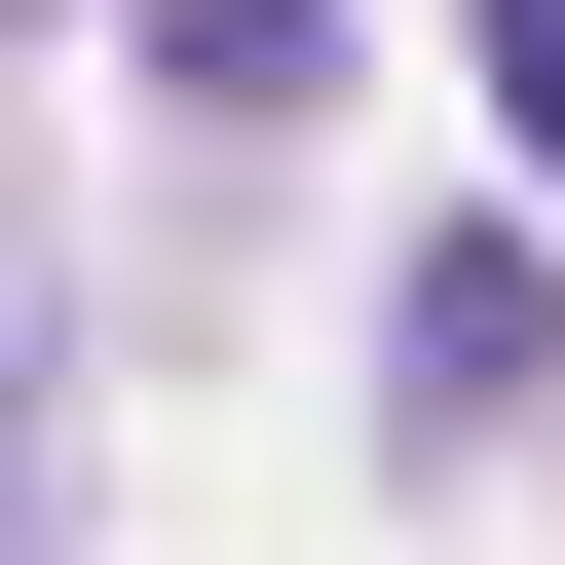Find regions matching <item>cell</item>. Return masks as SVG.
Masks as SVG:
<instances>
[{
    "instance_id": "obj_1",
    "label": "cell",
    "mask_w": 565,
    "mask_h": 565,
    "mask_svg": "<svg viewBox=\"0 0 565 565\" xmlns=\"http://www.w3.org/2000/svg\"><path fill=\"white\" fill-rule=\"evenodd\" d=\"M377 377H415V415H527V377H565V302H527V226H452V264H415V302H377Z\"/></svg>"
},
{
    "instance_id": "obj_3",
    "label": "cell",
    "mask_w": 565,
    "mask_h": 565,
    "mask_svg": "<svg viewBox=\"0 0 565 565\" xmlns=\"http://www.w3.org/2000/svg\"><path fill=\"white\" fill-rule=\"evenodd\" d=\"M490 114H527V151H565V0H490Z\"/></svg>"
},
{
    "instance_id": "obj_2",
    "label": "cell",
    "mask_w": 565,
    "mask_h": 565,
    "mask_svg": "<svg viewBox=\"0 0 565 565\" xmlns=\"http://www.w3.org/2000/svg\"><path fill=\"white\" fill-rule=\"evenodd\" d=\"M151 76H189V114H302V76H340V0H151Z\"/></svg>"
}]
</instances>
